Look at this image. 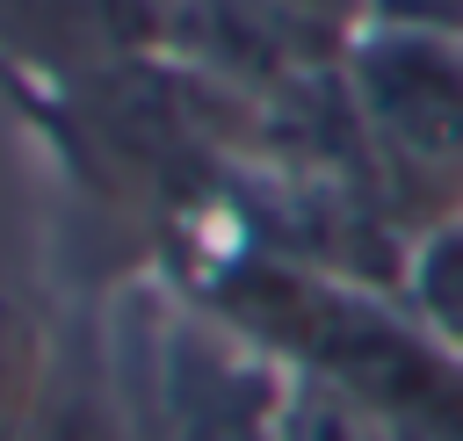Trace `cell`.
Returning a JSON list of instances; mask_svg holds the SVG:
<instances>
[{
    "instance_id": "cell-4",
    "label": "cell",
    "mask_w": 463,
    "mask_h": 441,
    "mask_svg": "<svg viewBox=\"0 0 463 441\" xmlns=\"http://www.w3.org/2000/svg\"><path fill=\"white\" fill-rule=\"evenodd\" d=\"M0 441H29V369L7 333H0Z\"/></svg>"
},
{
    "instance_id": "cell-1",
    "label": "cell",
    "mask_w": 463,
    "mask_h": 441,
    "mask_svg": "<svg viewBox=\"0 0 463 441\" xmlns=\"http://www.w3.org/2000/svg\"><path fill=\"white\" fill-rule=\"evenodd\" d=\"M347 94L376 166L398 188L434 195V217L463 210V43L362 29L347 58Z\"/></svg>"
},
{
    "instance_id": "cell-5",
    "label": "cell",
    "mask_w": 463,
    "mask_h": 441,
    "mask_svg": "<svg viewBox=\"0 0 463 441\" xmlns=\"http://www.w3.org/2000/svg\"><path fill=\"white\" fill-rule=\"evenodd\" d=\"M29 441H94L80 419H51V427H29Z\"/></svg>"
},
{
    "instance_id": "cell-2",
    "label": "cell",
    "mask_w": 463,
    "mask_h": 441,
    "mask_svg": "<svg viewBox=\"0 0 463 441\" xmlns=\"http://www.w3.org/2000/svg\"><path fill=\"white\" fill-rule=\"evenodd\" d=\"M405 304L441 354H463V210H441L420 224L405 253Z\"/></svg>"
},
{
    "instance_id": "cell-3",
    "label": "cell",
    "mask_w": 463,
    "mask_h": 441,
    "mask_svg": "<svg viewBox=\"0 0 463 441\" xmlns=\"http://www.w3.org/2000/svg\"><path fill=\"white\" fill-rule=\"evenodd\" d=\"M369 29H405L434 43H463V0H362Z\"/></svg>"
}]
</instances>
